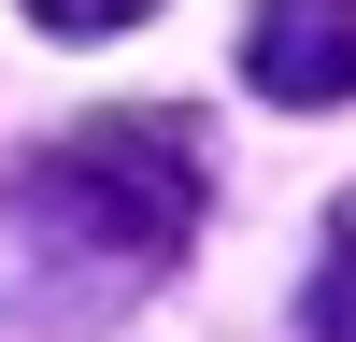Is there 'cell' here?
<instances>
[{
  "label": "cell",
  "instance_id": "6da1fadb",
  "mask_svg": "<svg viewBox=\"0 0 356 342\" xmlns=\"http://www.w3.org/2000/svg\"><path fill=\"white\" fill-rule=\"evenodd\" d=\"M200 142L171 114H86L0 171V271H29V314H114L186 256Z\"/></svg>",
  "mask_w": 356,
  "mask_h": 342
},
{
  "label": "cell",
  "instance_id": "7a4b0ae2",
  "mask_svg": "<svg viewBox=\"0 0 356 342\" xmlns=\"http://www.w3.org/2000/svg\"><path fill=\"white\" fill-rule=\"evenodd\" d=\"M243 72L271 86L285 114H328L356 86V0H271V15L243 28Z\"/></svg>",
  "mask_w": 356,
  "mask_h": 342
},
{
  "label": "cell",
  "instance_id": "3957f363",
  "mask_svg": "<svg viewBox=\"0 0 356 342\" xmlns=\"http://www.w3.org/2000/svg\"><path fill=\"white\" fill-rule=\"evenodd\" d=\"M300 328H314V342H356V214H342V243L314 256V285H300Z\"/></svg>",
  "mask_w": 356,
  "mask_h": 342
}]
</instances>
